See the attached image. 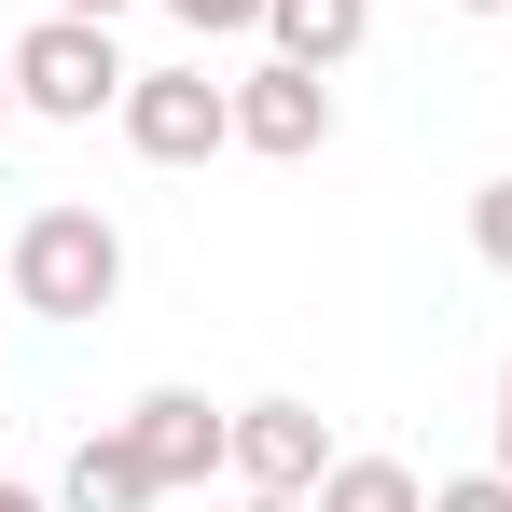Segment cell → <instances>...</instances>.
I'll list each match as a JSON object with an SVG mask.
<instances>
[{"mask_svg":"<svg viewBox=\"0 0 512 512\" xmlns=\"http://www.w3.org/2000/svg\"><path fill=\"white\" fill-rule=\"evenodd\" d=\"M499 471H512V360H499Z\"/></svg>","mask_w":512,"mask_h":512,"instance_id":"13","label":"cell"},{"mask_svg":"<svg viewBox=\"0 0 512 512\" xmlns=\"http://www.w3.org/2000/svg\"><path fill=\"white\" fill-rule=\"evenodd\" d=\"M125 153H139V167H208V153H236V84H208V70H139V84H125Z\"/></svg>","mask_w":512,"mask_h":512,"instance_id":"3","label":"cell"},{"mask_svg":"<svg viewBox=\"0 0 512 512\" xmlns=\"http://www.w3.org/2000/svg\"><path fill=\"white\" fill-rule=\"evenodd\" d=\"M153 499H167V485H153V457L125 443V416L84 429V443H70V471H56V512H153Z\"/></svg>","mask_w":512,"mask_h":512,"instance_id":"7","label":"cell"},{"mask_svg":"<svg viewBox=\"0 0 512 512\" xmlns=\"http://www.w3.org/2000/svg\"><path fill=\"white\" fill-rule=\"evenodd\" d=\"M42 14H97V28H111V14H125V0H42Z\"/></svg>","mask_w":512,"mask_h":512,"instance_id":"14","label":"cell"},{"mask_svg":"<svg viewBox=\"0 0 512 512\" xmlns=\"http://www.w3.org/2000/svg\"><path fill=\"white\" fill-rule=\"evenodd\" d=\"M305 512H429V485L402 471V457H333V471H319V499H305Z\"/></svg>","mask_w":512,"mask_h":512,"instance_id":"9","label":"cell"},{"mask_svg":"<svg viewBox=\"0 0 512 512\" xmlns=\"http://www.w3.org/2000/svg\"><path fill=\"white\" fill-rule=\"evenodd\" d=\"M14 305L28 319H111L125 305V236L97 208H28L14 222Z\"/></svg>","mask_w":512,"mask_h":512,"instance_id":"1","label":"cell"},{"mask_svg":"<svg viewBox=\"0 0 512 512\" xmlns=\"http://www.w3.org/2000/svg\"><path fill=\"white\" fill-rule=\"evenodd\" d=\"M471 250H485V263H499V277H512V167L485 180V194H471Z\"/></svg>","mask_w":512,"mask_h":512,"instance_id":"10","label":"cell"},{"mask_svg":"<svg viewBox=\"0 0 512 512\" xmlns=\"http://www.w3.org/2000/svg\"><path fill=\"white\" fill-rule=\"evenodd\" d=\"M0 512H56V499H28V485H14V471H0Z\"/></svg>","mask_w":512,"mask_h":512,"instance_id":"15","label":"cell"},{"mask_svg":"<svg viewBox=\"0 0 512 512\" xmlns=\"http://www.w3.org/2000/svg\"><path fill=\"white\" fill-rule=\"evenodd\" d=\"M194 42H236V28H263V0H167Z\"/></svg>","mask_w":512,"mask_h":512,"instance_id":"11","label":"cell"},{"mask_svg":"<svg viewBox=\"0 0 512 512\" xmlns=\"http://www.w3.org/2000/svg\"><path fill=\"white\" fill-rule=\"evenodd\" d=\"M319 471H333V416L319 402H236V485L319 499Z\"/></svg>","mask_w":512,"mask_h":512,"instance_id":"6","label":"cell"},{"mask_svg":"<svg viewBox=\"0 0 512 512\" xmlns=\"http://www.w3.org/2000/svg\"><path fill=\"white\" fill-rule=\"evenodd\" d=\"M125 443L153 457V485H208V471H236V416H208V388H139L125 402Z\"/></svg>","mask_w":512,"mask_h":512,"instance_id":"5","label":"cell"},{"mask_svg":"<svg viewBox=\"0 0 512 512\" xmlns=\"http://www.w3.org/2000/svg\"><path fill=\"white\" fill-rule=\"evenodd\" d=\"M0 111H14V42H0Z\"/></svg>","mask_w":512,"mask_h":512,"instance_id":"17","label":"cell"},{"mask_svg":"<svg viewBox=\"0 0 512 512\" xmlns=\"http://www.w3.org/2000/svg\"><path fill=\"white\" fill-rule=\"evenodd\" d=\"M236 153H263V167L333 153V70H291V56L236 70Z\"/></svg>","mask_w":512,"mask_h":512,"instance_id":"4","label":"cell"},{"mask_svg":"<svg viewBox=\"0 0 512 512\" xmlns=\"http://www.w3.org/2000/svg\"><path fill=\"white\" fill-rule=\"evenodd\" d=\"M263 42H277L291 70H346V56L374 42V0H263Z\"/></svg>","mask_w":512,"mask_h":512,"instance_id":"8","label":"cell"},{"mask_svg":"<svg viewBox=\"0 0 512 512\" xmlns=\"http://www.w3.org/2000/svg\"><path fill=\"white\" fill-rule=\"evenodd\" d=\"M429 512H512V471H457V485H429Z\"/></svg>","mask_w":512,"mask_h":512,"instance_id":"12","label":"cell"},{"mask_svg":"<svg viewBox=\"0 0 512 512\" xmlns=\"http://www.w3.org/2000/svg\"><path fill=\"white\" fill-rule=\"evenodd\" d=\"M125 56H111V28L97 14H42L28 42H14V111H42V125H97V111H125Z\"/></svg>","mask_w":512,"mask_h":512,"instance_id":"2","label":"cell"},{"mask_svg":"<svg viewBox=\"0 0 512 512\" xmlns=\"http://www.w3.org/2000/svg\"><path fill=\"white\" fill-rule=\"evenodd\" d=\"M457 14H512V0H457Z\"/></svg>","mask_w":512,"mask_h":512,"instance_id":"18","label":"cell"},{"mask_svg":"<svg viewBox=\"0 0 512 512\" xmlns=\"http://www.w3.org/2000/svg\"><path fill=\"white\" fill-rule=\"evenodd\" d=\"M222 512H305V499H263V485H250V499H222Z\"/></svg>","mask_w":512,"mask_h":512,"instance_id":"16","label":"cell"}]
</instances>
